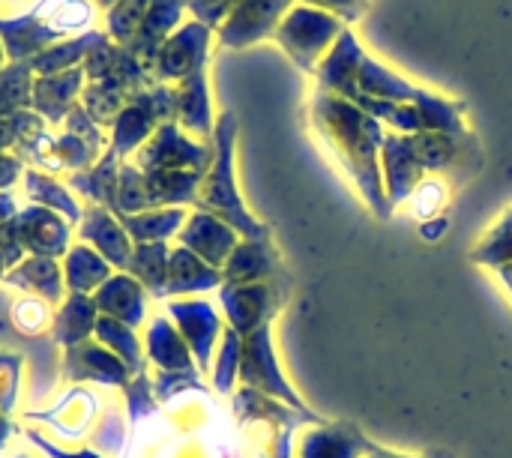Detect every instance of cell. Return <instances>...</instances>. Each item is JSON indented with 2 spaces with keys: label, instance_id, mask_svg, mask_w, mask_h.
<instances>
[{
  "label": "cell",
  "instance_id": "obj_1",
  "mask_svg": "<svg viewBox=\"0 0 512 458\" xmlns=\"http://www.w3.org/2000/svg\"><path fill=\"white\" fill-rule=\"evenodd\" d=\"M306 114L315 144L351 180L363 204L381 222H387L393 216L381 177V144L387 126L372 114H366L351 99H342L324 87L312 90Z\"/></svg>",
  "mask_w": 512,
  "mask_h": 458
},
{
  "label": "cell",
  "instance_id": "obj_2",
  "mask_svg": "<svg viewBox=\"0 0 512 458\" xmlns=\"http://www.w3.org/2000/svg\"><path fill=\"white\" fill-rule=\"evenodd\" d=\"M234 150H237V114L225 111L216 120L213 129V165L207 168L195 210L213 213L222 222H228L240 240H258V237H273L270 225L255 219L237 189V174H234Z\"/></svg>",
  "mask_w": 512,
  "mask_h": 458
},
{
  "label": "cell",
  "instance_id": "obj_3",
  "mask_svg": "<svg viewBox=\"0 0 512 458\" xmlns=\"http://www.w3.org/2000/svg\"><path fill=\"white\" fill-rule=\"evenodd\" d=\"M87 12L84 0H42L24 15L0 18V42L9 63H30L36 54L51 48V42L81 27Z\"/></svg>",
  "mask_w": 512,
  "mask_h": 458
},
{
  "label": "cell",
  "instance_id": "obj_4",
  "mask_svg": "<svg viewBox=\"0 0 512 458\" xmlns=\"http://www.w3.org/2000/svg\"><path fill=\"white\" fill-rule=\"evenodd\" d=\"M360 105L366 114L381 120L390 132L402 135H417V132H465V111L468 105L462 99H450L441 93H426L420 102H384V99H366L357 96L351 99Z\"/></svg>",
  "mask_w": 512,
  "mask_h": 458
},
{
  "label": "cell",
  "instance_id": "obj_5",
  "mask_svg": "<svg viewBox=\"0 0 512 458\" xmlns=\"http://www.w3.org/2000/svg\"><path fill=\"white\" fill-rule=\"evenodd\" d=\"M345 27H348L345 21H339L336 15H330L324 9H315V6H306V3H294L291 12L276 27L273 39L279 42V48L303 72L315 75L318 63L336 45V39L345 33Z\"/></svg>",
  "mask_w": 512,
  "mask_h": 458
},
{
  "label": "cell",
  "instance_id": "obj_6",
  "mask_svg": "<svg viewBox=\"0 0 512 458\" xmlns=\"http://www.w3.org/2000/svg\"><path fill=\"white\" fill-rule=\"evenodd\" d=\"M174 111L177 96L171 84H153L150 90L129 96L111 126V150H117L120 159L138 153L162 123L174 120Z\"/></svg>",
  "mask_w": 512,
  "mask_h": 458
},
{
  "label": "cell",
  "instance_id": "obj_7",
  "mask_svg": "<svg viewBox=\"0 0 512 458\" xmlns=\"http://www.w3.org/2000/svg\"><path fill=\"white\" fill-rule=\"evenodd\" d=\"M240 384L249 390H258L300 414H312V408L303 402V396L291 387L288 375L282 372V363L276 357V342H273V324L249 333L243 339V354H240Z\"/></svg>",
  "mask_w": 512,
  "mask_h": 458
},
{
  "label": "cell",
  "instance_id": "obj_8",
  "mask_svg": "<svg viewBox=\"0 0 512 458\" xmlns=\"http://www.w3.org/2000/svg\"><path fill=\"white\" fill-rule=\"evenodd\" d=\"M291 282H255V285H222L219 288V306L228 321V327L237 336H249L282 312V306L291 297Z\"/></svg>",
  "mask_w": 512,
  "mask_h": 458
},
{
  "label": "cell",
  "instance_id": "obj_9",
  "mask_svg": "<svg viewBox=\"0 0 512 458\" xmlns=\"http://www.w3.org/2000/svg\"><path fill=\"white\" fill-rule=\"evenodd\" d=\"M135 162L141 171H198V174H207V168L213 165V141L210 144L195 141L177 126V120H168L135 153Z\"/></svg>",
  "mask_w": 512,
  "mask_h": 458
},
{
  "label": "cell",
  "instance_id": "obj_10",
  "mask_svg": "<svg viewBox=\"0 0 512 458\" xmlns=\"http://www.w3.org/2000/svg\"><path fill=\"white\" fill-rule=\"evenodd\" d=\"M165 315L174 321V327L180 330L183 342L189 345L198 372L204 378H210L213 357H216V348H219L222 333H225L219 309L213 303H207V300L186 297V300H168L165 303Z\"/></svg>",
  "mask_w": 512,
  "mask_h": 458
},
{
  "label": "cell",
  "instance_id": "obj_11",
  "mask_svg": "<svg viewBox=\"0 0 512 458\" xmlns=\"http://www.w3.org/2000/svg\"><path fill=\"white\" fill-rule=\"evenodd\" d=\"M6 228L12 231L15 243L24 249L27 258H63L72 246V225L60 213L39 204L18 210L6 222Z\"/></svg>",
  "mask_w": 512,
  "mask_h": 458
},
{
  "label": "cell",
  "instance_id": "obj_12",
  "mask_svg": "<svg viewBox=\"0 0 512 458\" xmlns=\"http://www.w3.org/2000/svg\"><path fill=\"white\" fill-rule=\"evenodd\" d=\"M210 39L213 30L201 21H186L180 24L165 45L156 54L153 63V78L156 84H171V81H183L198 69H207V51H210Z\"/></svg>",
  "mask_w": 512,
  "mask_h": 458
},
{
  "label": "cell",
  "instance_id": "obj_13",
  "mask_svg": "<svg viewBox=\"0 0 512 458\" xmlns=\"http://www.w3.org/2000/svg\"><path fill=\"white\" fill-rule=\"evenodd\" d=\"M294 3L297 0H237L231 15L216 30L219 42L225 48H249L273 36Z\"/></svg>",
  "mask_w": 512,
  "mask_h": 458
},
{
  "label": "cell",
  "instance_id": "obj_14",
  "mask_svg": "<svg viewBox=\"0 0 512 458\" xmlns=\"http://www.w3.org/2000/svg\"><path fill=\"white\" fill-rule=\"evenodd\" d=\"M375 450V441L351 420H324L309 426L297 441L294 458H366Z\"/></svg>",
  "mask_w": 512,
  "mask_h": 458
},
{
  "label": "cell",
  "instance_id": "obj_15",
  "mask_svg": "<svg viewBox=\"0 0 512 458\" xmlns=\"http://www.w3.org/2000/svg\"><path fill=\"white\" fill-rule=\"evenodd\" d=\"M63 378L72 384H102L123 390L135 375L99 342L87 339L75 348H63Z\"/></svg>",
  "mask_w": 512,
  "mask_h": 458
},
{
  "label": "cell",
  "instance_id": "obj_16",
  "mask_svg": "<svg viewBox=\"0 0 512 458\" xmlns=\"http://www.w3.org/2000/svg\"><path fill=\"white\" fill-rule=\"evenodd\" d=\"M225 285H255V282H291L273 237L240 240L222 267Z\"/></svg>",
  "mask_w": 512,
  "mask_h": 458
},
{
  "label": "cell",
  "instance_id": "obj_17",
  "mask_svg": "<svg viewBox=\"0 0 512 458\" xmlns=\"http://www.w3.org/2000/svg\"><path fill=\"white\" fill-rule=\"evenodd\" d=\"M177 243L183 249H189L192 255H198L204 264L222 270L225 261L231 258L234 246L240 243V234L228 222H222L219 216L195 210V213H189L186 225L180 228Z\"/></svg>",
  "mask_w": 512,
  "mask_h": 458
},
{
  "label": "cell",
  "instance_id": "obj_18",
  "mask_svg": "<svg viewBox=\"0 0 512 458\" xmlns=\"http://www.w3.org/2000/svg\"><path fill=\"white\" fill-rule=\"evenodd\" d=\"M78 240L93 246L117 273H126L135 243L129 240V234L123 231L120 219L111 210L93 207V204L84 207V216L78 222Z\"/></svg>",
  "mask_w": 512,
  "mask_h": 458
},
{
  "label": "cell",
  "instance_id": "obj_19",
  "mask_svg": "<svg viewBox=\"0 0 512 458\" xmlns=\"http://www.w3.org/2000/svg\"><path fill=\"white\" fill-rule=\"evenodd\" d=\"M144 357L159 369V375H201L189 345L168 315H156L144 333Z\"/></svg>",
  "mask_w": 512,
  "mask_h": 458
},
{
  "label": "cell",
  "instance_id": "obj_20",
  "mask_svg": "<svg viewBox=\"0 0 512 458\" xmlns=\"http://www.w3.org/2000/svg\"><path fill=\"white\" fill-rule=\"evenodd\" d=\"M363 57H366V48L360 45L354 30L345 27V33L336 39V45L327 51V57L315 69L318 87H324V90H330V93H336L342 99H354V93H357V72H360Z\"/></svg>",
  "mask_w": 512,
  "mask_h": 458
},
{
  "label": "cell",
  "instance_id": "obj_21",
  "mask_svg": "<svg viewBox=\"0 0 512 458\" xmlns=\"http://www.w3.org/2000/svg\"><path fill=\"white\" fill-rule=\"evenodd\" d=\"M174 96H177V111H174L177 126L186 135H195L204 144H210L216 120H213V102H210V87H207V69H198L189 78L177 81Z\"/></svg>",
  "mask_w": 512,
  "mask_h": 458
},
{
  "label": "cell",
  "instance_id": "obj_22",
  "mask_svg": "<svg viewBox=\"0 0 512 458\" xmlns=\"http://www.w3.org/2000/svg\"><path fill=\"white\" fill-rule=\"evenodd\" d=\"M93 303L99 309V315H108L132 330H138L147 321V303L150 294L144 291V285L138 279H132L129 273H114L96 294Z\"/></svg>",
  "mask_w": 512,
  "mask_h": 458
},
{
  "label": "cell",
  "instance_id": "obj_23",
  "mask_svg": "<svg viewBox=\"0 0 512 458\" xmlns=\"http://www.w3.org/2000/svg\"><path fill=\"white\" fill-rule=\"evenodd\" d=\"M186 12V0H150L144 21L138 27V33L132 36V42L126 45L150 72L156 63L159 48L165 45V39L180 27V18Z\"/></svg>",
  "mask_w": 512,
  "mask_h": 458
},
{
  "label": "cell",
  "instance_id": "obj_24",
  "mask_svg": "<svg viewBox=\"0 0 512 458\" xmlns=\"http://www.w3.org/2000/svg\"><path fill=\"white\" fill-rule=\"evenodd\" d=\"M225 285L222 270L204 264L198 255H192L189 249L177 246L171 249V264H168V285L162 300H186L192 294H207V291H219Z\"/></svg>",
  "mask_w": 512,
  "mask_h": 458
},
{
  "label": "cell",
  "instance_id": "obj_25",
  "mask_svg": "<svg viewBox=\"0 0 512 458\" xmlns=\"http://www.w3.org/2000/svg\"><path fill=\"white\" fill-rule=\"evenodd\" d=\"M81 81H84V66H75L57 75H39L33 81V111L51 126L63 123L69 108L78 102L84 90Z\"/></svg>",
  "mask_w": 512,
  "mask_h": 458
},
{
  "label": "cell",
  "instance_id": "obj_26",
  "mask_svg": "<svg viewBox=\"0 0 512 458\" xmlns=\"http://www.w3.org/2000/svg\"><path fill=\"white\" fill-rule=\"evenodd\" d=\"M429 90L408 81L405 75L393 72L390 66H384L378 57H372L366 51L363 63H360V72H357V96H366V99H384V102H420Z\"/></svg>",
  "mask_w": 512,
  "mask_h": 458
},
{
  "label": "cell",
  "instance_id": "obj_27",
  "mask_svg": "<svg viewBox=\"0 0 512 458\" xmlns=\"http://www.w3.org/2000/svg\"><path fill=\"white\" fill-rule=\"evenodd\" d=\"M471 261L483 267L486 273H495L501 288L512 300V207H507L492 228L474 243Z\"/></svg>",
  "mask_w": 512,
  "mask_h": 458
},
{
  "label": "cell",
  "instance_id": "obj_28",
  "mask_svg": "<svg viewBox=\"0 0 512 458\" xmlns=\"http://www.w3.org/2000/svg\"><path fill=\"white\" fill-rule=\"evenodd\" d=\"M9 288H18L30 297H39L48 306H60L66 297L63 285V267L57 258H24L18 267H12L3 279Z\"/></svg>",
  "mask_w": 512,
  "mask_h": 458
},
{
  "label": "cell",
  "instance_id": "obj_29",
  "mask_svg": "<svg viewBox=\"0 0 512 458\" xmlns=\"http://www.w3.org/2000/svg\"><path fill=\"white\" fill-rule=\"evenodd\" d=\"M63 285H66V294H87L93 297L117 270L87 243H72L69 252L63 255Z\"/></svg>",
  "mask_w": 512,
  "mask_h": 458
},
{
  "label": "cell",
  "instance_id": "obj_30",
  "mask_svg": "<svg viewBox=\"0 0 512 458\" xmlns=\"http://www.w3.org/2000/svg\"><path fill=\"white\" fill-rule=\"evenodd\" d=\"M96 321H99V309H96L93 297L66 294L63 303L57 306L54 318H51V339L60 348H75L93 336Z\"/></svg>",
  "mask_w": 512,
  "mask_h": 458
},
{
  "label": "cell",
  "instance_id": "obj_31",
  "mask_svg": "<svg viewBox=\"0 0 512 458\" xmlns=\"http://www.w3.org/2000/svg\"><path fill=\"white\" fill-rule=\"evenodd\" d=\"M117 174H120V156H117V150L108 147L96 165H90L84 171H72L66 186L81 192L93 207H105L114 213L117 210Z\"/></svg>",
  "mask_w": 512,
  "mask_h": 458
},
{
  "label": "cell",
  "instance_id": "obj_32",
  "mask_svg": "<svg viewBox=\"0 0 512 458\" xmlns=\"http://www.w3.org/2000/svg\"><path fill=\"white\" fill-rule=\"evenodd\" d=\"M204 174L198 171H144L150 210L156 207H195Z\"/></svg>",
  "mask_w": 512,
  "mask_h": 458
},
{
  "label": "cell",
  "instance_id": "obj_33",
  "mask_svg": "<svg viewBox=\"0 0 512 458\" xmlns=\"http://www.w3.org/2000/svg\"><path fill=\"white\" fill-rule=\"evenodd\" d=\"M132 243H168L180 234L189 213L183 207H156L135 216H117Z\"/></svg>",
  "mask_w": 512,
  "mask_h": 458
},
{
  "label": "cell",
  "instance_id": "obj_34",
  "mask_svg": "<svg viewBox=\"0 0 512 458\" xmlns=\"http://www.w3.org/2000/svg\"><path fill=\"white\" fill-rule=\"evenodd\" d=\"M24 192L33 204L39 207H48L54 213H60L69 225H78L81 216H84V207L75 201L72 189L60 180H54L51 174L45 171H33V168H24Z\"/></svg>",
  "mask_w": 512,
  "mask_h": 458
},
{
  "label": "cell",
  "instance_id": "obj_35",
  "mask_svg": "<svg viewBox=\"0 0 512 458\" xmlns=\"http://www.w3.org/2000/svg\"><path fill=\"white\" fill-rule=\"evenodd\" d=\"M93 339H96L102 348H108L114 357H120L123 366H126L132 375L147 372L144 342H141L138 330L126 327V324H120V321H114V318H108V315H99L96 330H93Z\"/></svg>",
  "mask_w": 512,
  "mask_h": 458
},
{
  "label": "cell",
  "instance_id": "obj_36",
  "mask_svg": "<svg viewBox=\"0 0 512 458\" xmlns=\"http://www.w3.org/2000/svg\"><path fill=\"white\" fill-rule=\"evenodd\" d=\"M168 264H171L168 243H135L126 273L138 279L153 300H162L168 285Z\"/></svg>",
  "mask_w": 512,
  "mask_h": 458
},
{
  "label": "cell",
  "instance_id": "obj_37",
  "mask_svg": "<svg viewBox=\"0 0 512 458\" xmlns=\"http://www.w3.org/2000/svg\"><path fill=\"white\" fill-rule=\"evenodd\" d=\"M99 33H84L78 39H63V42H54L51 48H45L42 54H36L30 60V69L36 75H57V72H66V69H75L78 63H84L87 51L96 45Z\"/></svg>",
  "mask_w": 512,
  "mask_h": 458
},
{
  "label": "cell",
  "instance_id": "obj_38",
  "mask_svg": "<svg viewBox=\"0 0 512 458\" xmlns=\"http://www.w3.org/2000/svg\"><path fill=\"white\" fill-rule=\"evenodd\" d=\"M33 108V69L30 63H9L0 69V117H15Z\"/></svg>",
  "mask_w": 512,
  "mask_h": 458
},
{
  "label": "cell",
  "instance_id": "obj_39",
  "mask_svg": "<svg viewBox=\"0 0 512 458\" xmlns=\"http://www.w3.org/2000/svg\"><path fill=\"white\" fill-rule=\"evenodd\" d=\"M126 99H129V93L114 81H90L81 90V105L99 126H114Z\"/></svg>",
  "mask_w": 512,
  "mask_h": 458
},
{
  "label": "cell",
  "instance_id": "obj_40",
  "mask_svg": "<svg viewBox=\"0 0 512 458\" xmlns=\"http://www.w3.org/2000/svg\"><path fill=\"white\" fill-rule=\"evenodd\" d=\"M240 354H243V336H237L231 327H225L222 342H219L216 357H213V369H210L213 390L219 396L234 393V384L240 381Z\"/></svg>",
  "mask_w": 512,
  "mask_h": 458
},
{
  "label": "cell",
  "instance_id": "obj_41",
  "mask_svg": "<svg viewBox=\"0 0 512 458\" xmlns=\"http://www.w3.org/2000/svg\"><path fill=\"white\" fill-rule=\"evenodd\" d=\"M144 210H150L144 171L138 165H120V174H117V210H114V216H135V213H144Z\"/></svg>",
  "mask_w": 512,
  "mask_h": 458
},
{
  "label": "cell",
  "instance_id": "obj_42",
  "mask_svg": "<svg viewBox=\"0 0 512 458\" xmlns=\"http://www.w3.org/2000/svg\"><path fill=\"white\" fill-rule=\"evenodd\" d=\"M147 6H150V0H117L108 9V36L126 48L132 42V36L138 33Z\"/></svg>",
  "mask_w": 512,
  "mask_h": 458
},
{
  "label": "cell",
  "instance_id": "obj_43",
  "mask_svg": "<svg viewBox=\"0 0 512 458\" xmlns=\"http://www.w3.org/2000/svg\"><path fill=\"white\" fill-rule=\"evenodd\" d=\"M450 186L441 180V177H429L417 186V192L408 198V207L414 213L417 222H426V219H435V216H444L441 210L447 207L450 201Z\"/></svg>",
  "mask_w": 512,
  "mask_h": 458
},
{
  "label": "cell",
  "instance_id": "obj_44",
  "mask_svg": "<svg viewBox=\"0 0 512 458\" xmlns=\"http://www.w3.org/2000/svg\"><path fill=\"white\" fill-rule=\"evenodd\" d=\"M123 396H126V405H129V423H141L147 420L150 414H156V393H153V381L147 372L135 375L126 387H123Z\"/></svg>",
  "mask_w": 512,
  "mask_h": 458
},
{
  "label": "cell",
  "instance_id": "obj_45",
  "mask_svg": "<svg viewBox=\"0 0 512 458\" xmlns=\"http://www.w3.org/2000/svg\"><path fill=\"white\" fill-rule=\"evenodd\" d=\"M66 132L69 135H75V138H81L96 156H102L105 153V138H102V126L84 111V105L81 102H75L72 108H69V114H66Z\"/></svg>",
  "mask_w": 512,
  "mask_h": 458
},
{
  "label": "cell",
  "instance_id": "obj_46",
  "mask_svg": "<svg viewBox=\"0 0 512 458\" xmlns=\"http://www.w3.org/2000/svg\"><path fill=\"white\" fill-rule=\"evenodd\" d=\"M57 159H60V168H66L69 174L72 171H84V168L99 162V156L81 138H75L69 132L57 135Z\"/></svg>",
  "mask_w": 512,
  "mask_h": 458
},
{
  "label": "cell",
  "instance_id": "obj_47",
  "mask_svg": "<svg viewBox=\"0 0 512 458\" xmlns=\"http://www.w3.org/2000/svg\"><path fill=\"white\" fill-rule=\"evenodd\" d=\"M12 321L18 330L24 333H39L51 324V315H48V306L39 300V297H27V300H18L15 309H12Z\"/></svg>",
  "mask_w": 512,
  "mask_h": 458
},
{
  "label": "cell",
  "instance_id": "obj_48",
  "mask_svg": "<svg viewBox=\"0 0 512 458\" xmlns=\"http://www.w3.org/2000/svg\"><path fill=\"white\" fill-rule=\"evenodd\" d=\"M234 6L237 0H186V9L192 12V18L207 24L210 30H219Z\"/></svg>",
  "mask_w": 512,
  "mask_h": 458
},
{
  "label": "cell",
  "instance_id": "obj_49",
  "mask_svg": "<svg viewBox=\"0 0 512 458\" xmlns=\"http://www.w3.org/2000/svg\"><path fill=\"white\" fill-rule=\"evenodd\" d=\"M297 3H306V6L324 9V12L336 15L339 21H345V24H351V21L363 18V12L369 9V0H297Z\"/></svg>",
  "mask_w": 512,
  "mask_h": 458
},
{
  "label": "cell",
  "instance_id": "obj_50",
  "mask_svg": "<svg viewBox=\"0 0 512 458\" xmlns=\"http://www.w3.org/2000/svg\"><path fill=\"white\" fill-rule=\"evenodd\" d=\"M27 441H30L42 456L48 458H102L96 450H60L57 444H51L45 435H39V432H33V429H27Z\"/></svg>",
  "mask_w": 512,
  "mask_h": 458
},
{
  "label": "cell",
  "instance_id": "obj_51",
  "mask_svg": "<svg viewBox=\"0 0 512 458\" xmlns=\"http://www.w3.org/2000/svg\"><path fill=\"white\" fill-rule=\"evenodd\" d=\"M21 126H24V111H18L15 117H0V153L15 147V141L21 135Z\"/></svg>",
  "mask_w": 512,
  "mask_h": 458
},
{
  "label": "cell",
  "instance_id": "obj_52",
  "mask_svg": "<svg viewBox=\"0 0 512 458\" xmlns=\"http://www.w3.org/2000/svg\"><path fill=\"white\" fill-rule=\"evenodd\" d=\"M21 174H24L21 162H18L15 156L0 153V192H9V186H12Z\"/></svg>",
  "mask_w": 512,
  "mask_h": 458
},
{
  "label": "cell",
  "instance_id": "obj_53",
  "mask_svg": "<svg viewBox=\"0 0 512 458\" xmlns=\"http://www.w3.org/2000/svg\"><path fill=\"white\" fill-rule=\"evenodd\" d=\"M444 231H447V216H435V219L420 222V237H423V240H429V243L441 240V237H444Z\"/></svg>",
  "mask_w": 512,
  "mask_h": 458
},
{
  "label": "cell",
  "instance_id": "obj_54",
  "mask_svg": "<svg viewBox=\"0 0 512 458\" xmlns=\"http://www.w3.org/2000/svg\"><path fill=\"white\" fill-rule=\"evenodd\" d=\"M366 458H450L444 456V453H423V456H405V453H396V450H387V447H381V444H375V450L369 453Z\"/></svg>",
  "mask_w": 512,
  "mask_h": 458
},
{
  "label": "cell",
  "instance_id": "obj_55",
  "mask_svg": "<svg viewBox=\"0 0 512 458\" xmlns=\"http://www.w3.org/2000/svg\"><path fill=\"white\" fill-rule=\"evenodd\" d=\"M15 213H18V204L12 198V192H0V225H6Z\"/></svg>",
  "mask_w": 512,
  "mask_h": 458
},
{
  "label": "cell",
  "instance_id": "obj_56",
  "mask_svg": "<svg viewBox=\"0 0 512 458\" xmlns=\"http://www.w3.org/2000/svg\"><path fill=\"white\" fill-rule=\"evenodd\" d=\"M12 270V261L6 258V252L0 249V279H6V273Z\"/></svg>",
  "mask_w": 512,
  "mask_h": 458
},
{
  "label": "cell",
  "instance_id": "obj_57",
  "mask_svg": "<svg viewBox=\"0 0 512 458\" xmlns=\"http://www.w3.org/2000/svg\"><path fill=\"white\" fill-rule=\"evenodd\" d=\"M3 63H6V48H3V42H0V69H3Z\"/></svg>",
  "mask_w": 512,
  "mask_h": 458
},
{
  "label": "cell",
  "instance_id": "obj_58",
  "mask_svg": "<svg viewBox=\"0 0 512 458\" xmlns=\"http://www.w3.org/2000/svg\"><path fill=\"white\" fill-rule=\"evenodd\" d=\"M96 3H99V6H105V9H111V6H114L117 0H96Z\"/></svg>",
  "mask_w": 512,
  "mask_h": 458
},
{
  "label": "cell",
  "instance_id": "obj_59",
  "mask_svg": "<svg viewBox=\"0 0 512 458\" xmlns=\"http://www.w3.org/2000/svg\"><path fill=\"white\" fill-rule=\"evenodd\" d=\"M15 458H30V456H15Z\"/></svg>",
  "mask_w": 512,
  "mask_h": 458
}]
</instances>
